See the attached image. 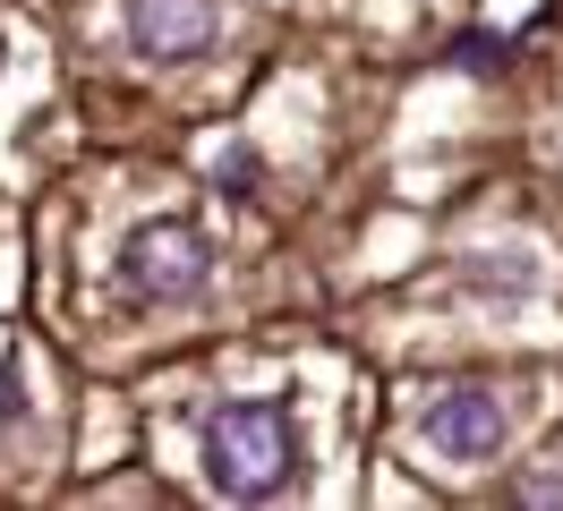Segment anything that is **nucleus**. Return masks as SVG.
<instances>
[{"instance_id":"f257e3e1","label":"nucleus","mask_w":563,"mask_h":511,"mask_svg":"<svg viewBox=\"0 0 563 511\" xmlns=\"http://www.w3.org/2000/svg\"><path fill=\"white\" fill-rule=\"evenodd\" d=\"M299 469V435H290V409L282 401H240V409H213L206 426V477L213 495L231 503H265L282 495Z\"/></svg>"},{"instance_id":"f03ea898","label":"nucleus","mask_w":563,"mask_h":511,"mask_svg":"<svg viewBox=\"0 0 563 511\" xmlns=\"http://www.w3.org/2000/svg\"><path fill=\"white\" fill-rule=\"evenodd\" d=\"M206 231H188V222H145V231H129V247H120V290L129 299H197L206 290Z\"/></svg>"},{"instance_id":"7ed1b4c3","label":"nucleus","mask_w":563,"mask_h":511,"mask_svg":"<svg viewBox=\"0 0 563 511\" xmlns=\"http://www.w3.org/2000/svg\"><path fill=\"white\" fill-rule=\"evenodd\" d=\"M419 435L435 460H495L504 452V401L495 392H444L419 418Z\"/></svg>"},{"instance_id":"20e7f679","label":"nucleus","mask_w":563,"mask_h":511,"mask_svg":"<svg viewBox=\"0 0 563 511\" xmlns=\"http://www.w3.org/2000/svg\"><path fill=\"white\" fill-rule=\"evenodd\" d=\"M213 34H222L213 0H129V43L145 60H197Z\"/></svg>"},{"instance_id":"39448f33","label":"nucleus","mask_w":563,"mask_h":511,"mask_svg":"<svg viewBox=\"0 0 563 511\" xmlns=\"http://www.w3.org/2000/svg\"><path fill=\"white\" fill-rule=\"evenodd\" d=\"M26 418V384H18V367L0 358V426H18Z\"/></svg>"}]
</instances>
